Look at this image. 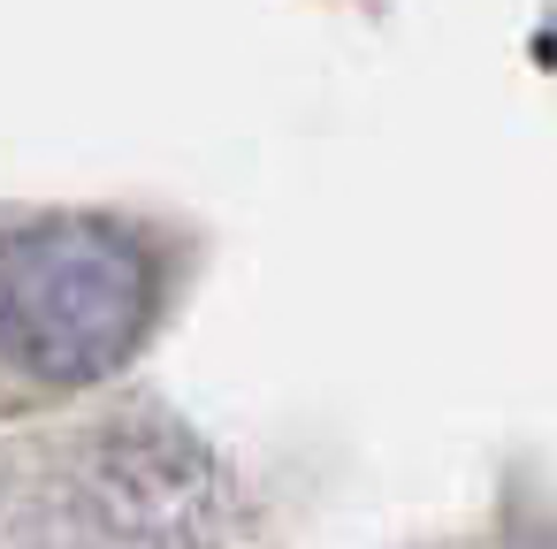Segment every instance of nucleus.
<instances>
[{"label":"nucleus","instance_id":"nucleus-1","mask_svg":"<svg viewBox=\"0 0 557 549\" xmlns=\"http://www.w3.org/2000/svg\"><path fill=\"white\" fill-rule=\"evenodd\" d=\"M161 260L138 229L100 214H47L0 229V366L39 389L108 382L153 328Z\"/></svg>","mask_w":557,"mask_h":549},{"label":"nucleus","instance_id":"nucleus-2","mask_svg":"<svg viewBox=\"0 0 557 549\" xmlns=\"http://www.w3.org/2000/svg\"><path fill=\"white\" fill-rule=\"evenodd\" d=\"M85 503L115 549H191L207 534V458L184 435H108L85 465Z\"/></svg>","mask_w":557,"mask_h":549}]
</instances>
